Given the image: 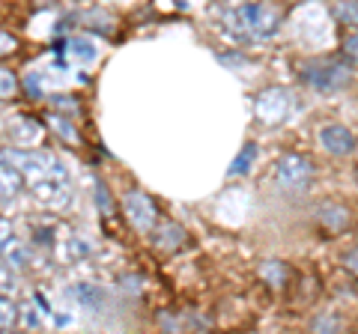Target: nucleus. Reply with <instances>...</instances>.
Returning a JSON list of instances; mask_svg holds the SVG:
<instances>
[{"label":"nucleus","mask_w":358,"mask_h":334,"mask_svg":"<svg viewBox=\"0 0 358 334\" xmlns=\"http://www.w3.org/2000/svg\"><path fill=\"white\" fill-rule=\"evenodd\" d=\"M230 27L242 33V36L268 39L281 27V13L266 0H251V3H242L239 9L230 13Z\"/></svg>","instance_id":"obj_1"},{"label":"nucleus","mask_w":358,"mask_h":334,"mask_svg":"<svg viewBox=\"0 0 358 334\" xmlns=\"http://www.w3.org/2000/svg\"><path fill=\"white\" fill-rule=\"evenodd\" d=\"M313 182V164L305 155H281L275 164V185L287 194H305Z\"/></svg>","instance_id":"obj_2"},{"label":"nucleus","mask_w":358,"mask_h":334,"mask_svg":"<svg viewBox=\"0 0 358 334\" xmlns=\"http://www.w3.org/2000/svg\"><path fill=\"white\" fill-rule=\"evenodd\" d=\"M301 81L322 96L341 93L343 87L350 84V66H343V63H308L305 69H301Z\"/></svg>","instance_id":"obj_3"},{"label":"nucleus","mask_w":358,"mask_h":334,"mask_svg":"<svg viewBox=\"0 0 358 334\" xmlns=\"http://www.w3.org/2000/svg\"><path fill=\"white\" fill-rule=\"evenodd\" d=\"M27 188H30L33 200L42 206H48V209H66L72 203V182H69V173L66 170L42 176L36 182H27Z\"/></svg>","instance_id":"obj_4"},{"label":"nucleus","mask_w":358,"mask_h":334,"mask_svg":"<svg viewBox=\"0 0 358 334\" xmlns=\"http://www.w3.org/2000/svg\"><path fill=\"white\" fill-rule=\"evenodd\" d=\"M289 114V96L281 87H266V90L257 96L254 102V117L263 126H281Z\"/></svg>","instance_id":"obj_5"},{"label":"nucleus","mask_w":358,"mask_h":334,"mask_svg":"<svg viewBox=\"0 0 358 334\" xmlns=\"http://www.w3.org/2000/svg\"><path fill=\"white\" fill-rule=\"evenodd\" d=\"M122 212H126L129 224L141 233H152L155 224H159V209H155L152 200L141 191H129L122 197Z\"/></svg>","instance_id":"obj_6"},{"label":"nucleus","mask_w":358,"mask_h":334,"mask_svg":"<svg viewBox=\"0 0 358 334\" xmlns=\"http://www.w3.org/2000/svg\"><path fill=\"white\" fill-rule=\"evenodd\" d=\"M320 143L331 155H350L355 150V135L346 126H326L320 131Z\"/></svg>","instance_id":"obj_7"},{"label":"nucleus","mask_w":358,"mask_h":334,"mask_svg":"<svg viewBox=\"0 0 358 334\" xmlns=\"http://www.w3.org/2000/svg\"><path fill=\"white\" fill-rule=\"evenodd\" d=\"M317 221H320V224L326 227V230L341 233V230L350 227L352 215H350V209H346L343 203H322V206L317 209Z\"/></svg>","instance_id":"obj_8"},{"label":"nucleus","mask_w":358,"mask_h":334,"mask_svg":"<svg viewBox=\"0 0 358 334\" xmlns=\"http://www.w3.org/2000/svg\"><path fill=\"white\" fill-rule=\"evenodd\" d=\"M54 248H57L63 263H78L90 254V242L84 236H78V233H66V236H57Z\"/></svg>","instance_id":"obj_9"},{"label":"nucleus","mask_w":358,"mask_h":334,"mask_svg":"<svg viewBox=\"0 0 358 334\" xmlns=\"http://www.w3.org/2000/svg\"><path fill=\"white\" fill-rule=\"evenodd\" d=\"M13 140L21 143V147H30V143H36L39 135H42V129L36 126V119H27V117H15L13 119Z\"/></svg>","instance_id":"obj_10"},{"label":"nucleus","mask_w":358,"mask_h":334,"mask_svg":"<svg viewBox=\"0 0 358 334\" xmlns=\"http://www.w3.org/2000/svg\"><path fill=\"white\" fill-rule=\"evenodd\" d=\"M21 326H24L27 331H39V328H48V319H45V310L42 305L36 302V296L30 298V302L21 305Z\"/></svg>","instance_id":"obj_11"},{"label":"nucleus","mask_w":358,"mask_h":334,"mask_svg":"<svg viewBox=\"0 0 358 334\" xmlns=\"http://www.w3.org/2000/svg\"><path fill=\"white\" fill-rule=\"evenodd\" d=\"M152 242L159 245V248H179V245H185V230L167 221L159 230H152Z\"/></svg>","instance_id":"obj_12"},{"label":"nucleus","mask_w":358,"mask_h":334,"mask_svg":"<svg viewBox=\"0 0 358 334\" xmlns=\"http://www.w3.org/2000/svg\"><path fill=\"white\" fill-rule=\"evenodd\" d=\"M63 54L66 57H72V60H78V63H93L96 48H93V42L90 39H66L63 42Z\"/></svg>","instance_id":"obj_13"},{"label":"nucleus","mask_w":358,"mask_h":334,"mask_svg":"<svg viewBox=\"0 0 358 334\" xmlns=\"http://www.w3.org/2000/svg\"><path fill=\"white\" fill-rule=\"evenodd\" d=\"M331 15L343 27H358V0H334Z\"/></svg>","instance_id":"obj_14"},{"label":"nucleus","mask_w":358,"mask_h":334,"mask_svg":"<svg viewBox=\"0 0 358 334\" xmlns=\"http://www.w3.org/2000/svg\"><path fill=\"white\" fill-rule=\"evenodd\" d=\"M72 293H75L78 302H81L84 307H90V310H99V307H102V296H105V293H102L99 286H93V284H75Z\"/></svg>","instance_id":"obj_15"},{"label":"nucleus","mask_w":358,"mask_h":334,"mask_svg":"<svg viewBox=\"0 0 358 334\" xmlns=\"http://www.w3.org/2000/svg\"><path fill=\"white\" fill-rule=\"evenodd\" d=\"M257 159V143H245V147L239 150V155L233 159V164L227 167V173L230 176H242V173H248L251 170V164Z\"/></svg>","instance_id":"obj_16"},{"label":"nucleus","mask_w":358,"mask_h":334,"mask_svg":"<svg viewBox=\"0 0 358 334\" xmlns=\"http://www.w3.org/2000/svg\"><path fill=\"white\" fill-rule=\"evenodd\" d=\"M6 254V263L9 266H13V269H27V266H30V248H27V245H21L18 239H13V242H9V248L3 251Z\"/></svg>","instance_id":"obj_17"},{"label":"nucleus","mask_w":358,"mask_h":334,"mask_svg":"<svg viewBox=\"0 0 358 334\" xmlns=\"http://www.w3.org/2000/svg\"><path fill=\"white\" fill-rule=\"evenodd\" d=\"M260 275L266 277L268 284H278V286H281V284L287 281V266H284L281 260H266V263L260 266Z\"/></svg>","instance_id":"obj_18"},{"label":"nucleus","mask_w":358,"mask_h":334,"mask_svg":"<svg viewBox=\"0 0 358 334\" xmlns=\"http://www.w3.org/2000/svg\"><path fill=\"white\" fill-rule=\"evenodd\" d=\"M18 322V307L13 305V298H6L3 293H0V331L13 328Z\"/></svg>","instance_id":"obj_19"},{"label":"nucleus","mask_w":358,"mask_h":334,"mask_svg":"<svg viewBox=\"0 0 358 334\" xmlns=\"http://www.w3.org/2000/svg\"><path fill=\"white\" fill-rule=\"evenodd\" d=\"M341 54L350 66H358V33H346L341 42Z\"/></svg>","instance_id":"obj_20"},{"label":"nucleus","mask_w":358,"mask_h":334,"mask_svg":"<svg viewBox=\"0 0 358 334\" xmlns=\"http://www.w3.org/2000/svg\"><path fill=\"white\" fill-rule=\"evenodd\" d=\"M18 96V78L9 69H0V99H13Z\"/></svg>","instance_id":"obj_21"},{"label":"nucleus","mask_w":358,"mask_h":334,"mask_svg":"<svg viewBox=\"0 0 358 334\" xmlns=\"http://www.w3.org/2000/svg\"><path fill=\"white\" fill-rule=\"evenodd\" d=\"M48 122H51V129L57 131V135H66V140H69V143H78V131L63 117H48Z\"/></svg>","instance_id":"obj_22"},{"label":"nucleus","mask_w":358,"mask_h":334,"mask_svg":"<svg viewBox=\"0 0 358 334\" xmlns=\"http://www.w3.org/2000/svg\"><path fill=\"white\" fill-rule=\"evenodd\" d=\"M15 289V275H13V266H0V293H13Z\"/></svg>","instance_id":"obj_23"},{"label":"nucleus","mask_w":358,"mask_h":334,"mask_svg":"<svg viewBox=\"0 0 358 334\" xmlns=\"http://www.w3.org/2000/svg\"><path fill=\"white\" fill-rule=\"evenodd\" d=\"M15 239V230H13V224H9L6 218H0V254H3L6 248H9V242Z\"/></svg>","instance_id":"obj_24"},{"label":"nucleus","mask_w":358,"mask_h":334,"mask_svg":"<svg viewBox=\"0 0 358 334\" xmlns=\"http://www.w3.org/2000/svg\"><path fill=\"white\" fill-rule=\"evenodd\" d=\"M15 48H18L15 36H9V33H3V30H0V57H6V54H13Z\"/></svg>","instance_id":"obj_25"},{"label":"nucleus","mask_w":358,"mask_h":334,"mask_svg":"<svg viewBox=\"0 0 358 334\" xmlns=\"http://www.w3.org/2000/svg\"><path fill=\"white\" fill-rule=\"evenodd\" d=\"M343 266H346V272H352V275L358 277V248L346 254V257H343Z\"/></svg>","instance_id":"obj_26"},{"label":"nucleus","mask_w":358,"mask_h":334,"mask_svg":"<svg viewBox=\"0 0 358 334\" xmlns=\"http://www.w3.org/2000/svg\"><path fill=\"white\" fill-rule=\"evenodd\" d=\"M313 328H334V331H338L341 322L338 319H317V322H313Z\"/></svg>","instance_id":"obj_27"}]
</instances>
